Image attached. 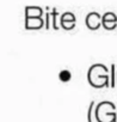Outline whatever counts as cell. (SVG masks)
<instances>
[{
	"mask_svg": "<svg viewBox=\"0 0 117 122\" xmlns=\"http://www.w3.org/2000/svg\"><path fill=\"white\" fill-rule=\"evenodd\" d=\"M87 79L88 83L96 89L110 86V74L106 66H104L103 64L92 65L87 72Z\"/></svg>",
	"mask_w": 117,
	"mask_h": 122,
	"instance_id": "1",
	"label": "cell"
},
{
	"mask_svg": "<svg viewBox=\"0 0 117 122\" xmlns=\"http://www.w3.org/2000/svg\"><path fill=\"white\" fill-rule=\"evenodd\" d=\"M94 115L98 122H117L116 105L109 101L100 102L94 110Z\"/></svg>",
	"mask_w": 117,
	"mask_h": 122,
	"instance_id": "2",
	"label": "cell"
},
{
	"mask_svg": "<svg viewBox=\"0 0 117 122\" xmlns=\"http://www.w3.org/2000/svg\"><path fill=\"white\" fill-rule=\"evenodd\" d=\"M85 23L90 30H97L102 25V16L98 12H90L85 18Z\"/></svg>",
	"mask_w": 117,
	"mask_h": 122,
	"instance_id": "3",
	"label": "cell"
},
{
	"mask_svg": "<svg viewBox=\"0 0 117 122\" xmlns=\"http://www.w3.org/2000/svg\"><path fill=\"white\" fill-rule=\"evenodd\" d=\"M102 24L106 30H113L117 28V16L113 12H105L102 17Z\"/></svg>",
	"mask_w": 117,
	"mask_h": 122,
	"instance_id": "4",
	"label": "cell"
},
{
	"mask_svg": "<svg viewBox=\"0 0 117 122\" xmlns=\"http://www.w3.org/2000/svg\"><path fill=\"white\" fill-rule=\"evenodd\" d=\"M61 26L66 30H71L75 26V16L72 12H65L61 16Z\"/></svg>",
	"mask_w": 117,
	"mask_h": 122,
	"instance_id": "5",
	"label": "cell"
},
{
	"mask_svg": "<svg viewBox=\"0 0 117 122\" xmlns=\"http://www.w3.org/2000/svg\"><path fill=\"white\" fill-rule=\"evenodd\" d=\"M44 25V20L42 17L38 18H25V28L29 30H35V29H41Z\"/></svg>",
	"mask_w": 117,
	"mask_h": 122,
	"instance_id": "6",
	"label": "cell"
},
{
	"mask_svg": "<svg viewBox=\"0 0 117 122\" xmlns=\"http://www.w3.org/2000/svg\"><path fill=\"white\" fill-rule=\"evenodd\" d=\"M43 16V10L39 6H26L25 18H38Z\"/></svg>",
	"mask_w": 117,
	"mask_h": 122,
	"instance_id": "7",
	"label": "cell"
},
{
	"mask_svg": "<svg viewBox=\"0 0 117 122\" xmlns=\"http://www.w3.org/2000/svg\"><path fill=\"white\" fill-rule=\"evenodd\" d=\"M116 65L115 64H111V67H110V86L113 89L116 86Z\"/></svg>",
	"mask_w": 117,
	"mask_h": 122,
	"instance_id": "8",
	"label": "cell"
},
{
	"mask_svg": "<svg viewBox=\"0 0 117 122\" xmlns=\"http://www.w3.org/2000/svg\"><path fill=\"white\" fill-rule=\"evenodd\" d=\"M58 78H60V80H61V81L67 83V81H69V80H71L72 74H71V72H69L68 70H63V71H61L60 73H58Z\"/></svg>",
	"mask_w": 117,
	"mask_h": 122,
	"instance_id": "9",
	"label": "cell"
},
{
	"mask_svg": "<svg viewBox=\"0 0 117 122\" xmlns=\"http://www.w3.org/2000/svg\"><path fill=\"white\" fill-rule=\"evenodd\" d=\"M57 11H56V9H53L51 10V12H50V17H51V24H53V29H55V30H57L58 29V26H57V23H56V18H57Z\"/></svg>",
	"mask_w": 117,
	"mask_h": 122,
	"instance_id": "10",
	"label": "cell"
},
{
	"mask_svg": "<svg viewBox=\"0 0 117 122\" xmlns=\"http://www.w3.org/2000/svg\"><path fill=\"white\" fill-rule=\"evenodd\" d=\"M93 105H94V102L92 101L90 103V107H88V111H87V122H93L92 121V114H93Z\"/></svg>",
	"mask_w": 117,
	"mask_h": 122,
	"instance_id": "11",
	"label": "cell"
},
{
	"mask_svg": "<svg viewBox=\"0 0 117 122\" xmlns=\"http://www.w3.org/2000/svg\"><path fill=\"white\" fill-rule=\"evenodd\" d=\"M50 20H51L50 12H45V29H50Z\"/></svg>",
	"mask_w": 117,
	"mask_h": 122,
	"instance_id": "12",
	"label": "cell"
},
{
	"mask_svg": "<svg viewBox=\"0 0 117 122\" xmlns=\"http://www.w3.org/2000/svg\"><path fill=\"white\" fill-rule=\"evenodd\" d=\"M116 85H117V72H116Z\"/></svg>",
	"mask_w": 117,
	"mask_h": 122,
	"instance_id": "13",
	"label": "cell"
}]
</instances>
